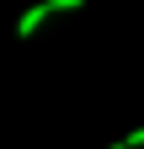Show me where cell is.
<instances>
[{"mask_svg":"<svg viewBox=\"0 0 144 149\" xmlns=\"http://www.w3.org/2000/svg\"><path fill=\"white\" fill-rule=\"evenodd\" d=\"M112 149H123V144H112Z\"/></svg>","mask_w":144,"mask_h":149,"instance_id":"3","label":"cell"},{"mask_svg":"<svg viewBox=\"0 0 144 149\" xmlns=\"http://www.w3.org/2000/svg\"><path fill=\"white\" fill-rule=\"evenodd\" d=\"M123 149H144V128H134V133L123 139Z\"/></svg>","mask_w":144,"mask_h":149,"instance_id":"2","label":"cell"},{"mask_svg":"<svg viewBox=\"0 0 144 149\" xmlns=\"http://www.w3.org/2000/svg\"><path fill=\"white\" fill-rule=\"evenodd\" d=\"M85 0H43V6H32V11H22V22H16V37H32L48 16H59V11H80Z\"/></svg>","mask_w":144,"mask_h":149,"instance_id":"1","label":"cell"}]
</instances>
